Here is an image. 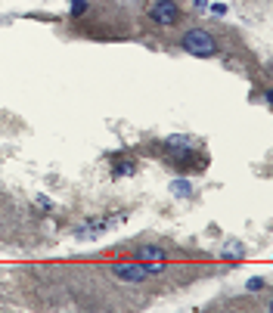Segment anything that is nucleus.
<instances>
[{
  "label": "nucleus",
  "mask_w": 273,
  "mask_h": 313,
  "mask_svg": "<svg viewBox=\"0 0 273 313\" xmlns=\"http://www.w3.org/2000/svg\"><path fill=\"white\" fill-rule=\"evenodd\" d=\"M140 264L146 267V273H149V276H158V273H165V267H168L165 261H140Z\"/></svg>",
  "instance_id": "423d86ee"
},
{
  "label": "nucleus",
  "mask_w": 273,
  "mask_h": 313,
  "mask_svg": "<svg viewBox=\"0 0 273 313\" xmlns=\"http://www.w3.org/2000/svg\"><path fill=\"white\" fill-rule=\"evenodd\" d=\"M211 13H214V16H224L227 7H224V4H211Z\"/></svg>",
  "instance_id": "9b49d317"
},
{
  "label": "nucleus",
  "mask_w": 273,
  "mask_h": 313,
  "mask_svg": "<svg viewBox=\"0 0 273 313\" xmlns=\"http://www.w3.org/2000/svg\"><path fill=\"white\" fill-rule=\"evenodd\" d=\"M168 146L171 149H190V137H171Z\"/></svg>",
  "instance_id": "0eeeda50"
},
{
  "label": "nucleus",
  "mask_w": 273,
  "mask_h": 313,
  "mask_svg": "<svg viewBox=\"0 0 273 313\" xmlns=\"http://www.w3.org/2000/svg\"><path fill=\"white\" fill-rule=\"evenodd\" d=\"M137 261H168V251L161 245H140L137 248Z\"/></svg>",
  "instance_id": "20e7f679"
},
{
  "label": "nucleus",
  "mask_w": 273,
  "mask_h": 313,
  "mask_svg": "<svg viewBox=\"0 0 273 313\" xmlns=\"http://www.w3.org/2000/svg\"><path fill=\"white\" fill-rule=\"evenodd\" d=\"M87 13V0H71V16H84Z\"/></svg>",
  "instance_id": "1a4fd4ad"
},
{
  "label": "nucleus",
  "mask_w": 273,
  "mask_h": 313,
  "mask_svg": "<svg viewBox=\"0 0 273 313\" xmlns=\"http://www.w3.org/2000/svg\"><path fill=\"white\" fill-rule=\"evenodd\" d=\"M193 4H196V7H208V0H193Z\"/></svg>",
  "instance_id": "ddd939ff"
},
{
  "label": "nucleus",
  "mask_w": 273,
  "mask_h": 313,
  "mask_svg": "<svg viewBox=\"0 0 273 313\" xmlns=\"http://www.w3.org/2000/svg\"><path fill=\"white\" fill-rule=\"evenodd\" d=\"M149 19L155 25H177L180 22V7H177V0H152V7H149Z\"/></svg>",
  "instance_id": "f03ea898"
},
{
  "label": "nucleus",
  "mask_w": 273,
  "mask_h": 313,
  "mask_svg": "<svg viewBox=\"0 0 273 313\" xmlns=\"http://www.w3.org/2000/svg\"><path fill=\"white\" fill-rule=\"evenodd\" d=\"M112 273L118 276L121 282H143L146 279V267H143L140 261H127V264H112Z\"/></svg>",
  "instance_id": "7ed1b4c3"
},
{
  "label": "nucleus",
  "mask_w": 273,
  "mask_h": 313,
  "mask_svg": "<svg viewBox=\"0 0 273 313\" xmlns=\"http://www.w3.org/2000/svg\"><path fill=\"white\" fill-rule=\"evenodd\" d=\"M171 192H174L177 198H187V195L193 192V186H190V180H174V183H171Z\"/></svg>",
  "instance_id": "39448f33"
},
{
  "label": "nucleus",
  "mask_w": 273,
  "mask_h": 313,
  "mask_svg": "<svg viewBox=\"0 0 273 313\" xmlns=\"http://www.w3.org/2000/svg\"><path fill=\"white\" fill-rule=\"evenodd\" d=\"M261 288H267V282H264V279H258V276L245 282V291H261Z\"/></svg>",
  "instance_id": "6e6552de"
},
{
  "label": "nucleus",
  "mask_w": 273,
  "mask_h": 313,
  "mask_svg": "<svg viewBox=\"0 0 273 313\" xmlns=\"http://www.w3.org/2000/svg\"><path fill=\"white\" fill-rule=\"evenodd\" d=\"M180 47H184L190 56H199V59L214 56V53H217V41H214V34L205 31V28H190L184 38H180Z\"/></svg>",
  "instance_id": "f257e3e1"
},
{
  "label": "nucleus",
  "mask_w": 273,
  "mask_h": 313,
  "mask_svg": "<svg viewBox=\"0 0 273 313\" xmlns=\"http://www.w3.org/2000/svg\"><path fill=\"white\" fill-rule=\"evenodd\" d=\"M227 254H242V245H227Z\"/></svg>",
  "instance_id": "f8f14e48"
},
{
  "label": "nucleus",
  "mask_w": 273,
  "mask_h": 313,
  "mask_svg": "<svg viewBox=\"0 0 273 313\" xmlns=\"http://www.w3.org/2000/svg\"><path fill=\"white\" fill-rule=\"evenodd\" d=\"M137 171V161H121L118 164V174H134Z\"/></svg>",
  "instance_id": "9d476101"
}]
</instances>
